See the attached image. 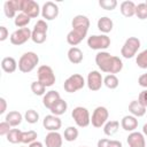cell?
Instances as JSON below:
<instances>
[{
	"mask_svg": "<svg viewBox=\"0 0 147 147\" xmlns=\"http://www.w3.org/2000/svg\"><path fill=\"white\" fill-rule=\"evenodd\" d=\"M136 63L141 69H147V49L141 51L136 56Z\"/></svg>",
	"mask_w": 147,
	"mask_h": 147,
	"instance_id": "36",
	"label": "cell"
},
{
	"mask_svg": "<svg viewBox=\"0 0 147 147\" xmlns=\"http://www.w3.org/2000/svg\"><path fill=\"white\" fill-rule=\"evenodd\" d=\"M8 3H9L16 11H21V13H22L24 0H8Z\"/></svg>",
	"mask_w": 147,
	"mask_h": 147,
	"instance_id": "41",
	"label": "cell"
},
{
	"mask_svg": "<svg viewBox=\"0 0 147 147\" xmlns=\"http://www.w3.org/2000/svg\"><path fill=\"white\" fill-rule=\"evenodd\" d=\"M118 129H119V122L118 121H108L103 125V133L108 137H111L115 133H117Z\"/></svg>",
	"mask_w": 147,
	"mask_h": 147,
	"instance_id": "28",
	"label": "cell"
},
{
	"mask_svg": "<svg viewBox=\"0 0 147 147\" xmlns=\"http://www.w3.org/2000/svg\"><path fill=\"white\" fill-rule=\"evenodd\" d=\"M136 16L139 20L147 18V3L146 2H140L136 6Z\"/></svg>",
	"mask_w": 147,
	"mask_h": 147,
	"instance_id": "37",
	"label": "cell"
},
{
	"mask_svg": "<svg viewBox=\"0 0 147 147\" xmlns=\"http://www.w3.org/2000/svg\"><path fill=\"white\" fill-rule=\"evenodd\" d=\"M138 119L137 117H134L133 115H126L122 118L121 121V126L123 130L127 131V132H133L136 131V129L138 127Z\"/></svg>",
	"mask_w": 147,
	"mask_h": 147,
	"instance_id": "20",
	"label": "cell"
},
{
	"mask_svg": "<svg viewBox=\"0 0 147 147\" xmlns=\"http://www.w3.org/2000/svg\"><path fill=\"white\" fill-rule=\"evenodd\" d=\"M31 34H32V30H30L29 28H22V29H17L15 30L10 37H9V40L13 45H16V46H20V45H23L25 44L29 39H31Z\"/></svg>",
	"mask_w": 147,
	"mask_h": 147,
	"instance_id": "10",
	"label": "cell"
},
{
	"mask_svg": "<svg viewBox=\"0 0 147 147\" xmlns=\"http://www.w3.org/2000/svg\"><path fill=\"white\" fill-rule=\"evenodd\" d=\"M24 119L30 124H36L39 121V114L34 109H29L24 114Z\"/></svg>",
	"mask_w": 147,
	"mask_h": 147,
	"instance_id": "38",
	"label": "cell"
},
{
	"mask_svg": "<svg viewBox=\"0 0 147 147\" xmlns=\"http://www.w3.org/2000/svg\"><path fill=\"white\" fill-rule=\"evenodd\" d=\"M39 63V56L34 52H25L18 60V70L23 74L31 72Z\"/></svg>",
	"mask_w": 147,
	"mask_h": 147,
	"instance_id": "2",
	"label": "cell"
},
{
	"mask_svg": "<svg viewBox=\"0 0 147 147\" xmlns=\"http://www.w3.org/2000/svg\"><path fill=\"white\" fill-rule=\"evenodd\" d=\"M6 110H7V101H6L5 98L1 96V98H0V114H1V115L5 114Z\"/></svg>",
	"mask_w": 147,
	"mask_h": 147,
	"instance_id": "46",
	"label": "cell"
},
{
	"mask_svg": "<svg viewBox=\"0 0 147 147\" xmlns=\"http://www.w3.org/2000/svg\"><path fill=\"white\" fill-rule=\"evenodd\" d=\"M22 132L20 129H11L9 133L6 136L7 141L10 144H20L22 142Z\"/></svg>",
	"mask_w": 147,
	"mask_h": 147,
	"instance_id": "30",
	"label": "cell"
},
{
	"mask_svg": "<svg viewBox=\"0 0 147 147\" xmlns=\"http://www.w3.org/2000/svg\"><path fill=\"white\" fill-rule=\"evenodd\" d=\"M10 130H11V126L8 122L3 121L0 123V136H7Z\"/></svg>",
	"mask_w": 147,
	"mask_h": 147,
	"instance_id": "42",
	"label": "cell"
},
{
	"mask_svg": "<svg viewBox=\"0 0 147 147\" xmlns=\"http://www.w3.org/2000/svg\"><path fill=\"white\" fill-rule=\"evenodd\" d=\"M86 85H87L88 90L92 92L99 91L103 85V77H102L101 72L98 70L90 71L87 75V78H86Z\"/></svg>",
	"mask_w": 147,
	"mask_h": 147,
	"instance_id": "11",
	"label": "cell"
},
{
	"mask_svg": "<svg viewBox=\"0 0 147 147\" xmlns=\"http://www.w3.org/2000/svg\"><path fill=\"white\" fill-rule=\"evenodd\" d=\"M78 129L76 126H68L65 130H64V133H63V137H64V140L65 141H75L77 138H78Z\"/></svg>",
	"mask_w": 147,
	"mask_h": 147,
	"instance_id": "32",
	"label": "cell"
},
{
	"mask_svg": "<svg viewBox=\"0 0 147 147\" xmlns=\"http://www.w3.org/2000/svg\"><path fill=\"white\" fill-rule=\"evenodd\" d=\"M47 30L48 25L45 20H38L37 23L34 24L32 29V34H31V40L34 44H42L47 39Z\"/></svg>",
	"mask_w": 147,
	"mask_h": 147,
	"instance_id": "7",
	"label": "cell"
},
{
	"mask_svg": "<svg viewBox=\"0 0 147 147\" xmlns=\"http://www.w3.org/2000/svg\"><path fill=\"white\" fill-rule=\"evenodd\" d=\"M129 147H146V140L145 136L139 131L130 132L126 138Z\"/></svg>",
	"mask_w": 147,
	"mask_h": 147,
	"instance_id": "16",
	"label": "cell"
},
{
	"mask_svg": "<svg viewBox=\"0 0 147 147\" xmlns=\"http://www.w3.org/2000/svg\"><path fill=\"white\" fill-rule=\"evenodd\" d=\"M31 91L36 95H42L44 96L46 93V86L42 83H40L39 80H36V82L31 83Z\"/></svg>",
	"mask_w": 147,
	"mask_h": 147,
	"instance_id": "35",
	"label": "cell"
},
{
	"mask_svg": "<svg viewBox=\"0 0 147 147\" xmlns=\"http://www.w3.org/2000/svg\"><path fill=\"white\" fill-rule=\"evenodd\" d=\"M18 67V63L16 62V60L11 56H6L1 60V69L7 72V74H13L16 71Z\"/></svg>",
	"mask_w": 147,
	"mask_h": 147,
	"instance_id": "23",
	"label": "cell"
},
{
	"mask_svg": "<svg viewBox=\"0 0 147 147\" xmlns=\"http://www.w3.org/2000/svg\"><path fill=\"white\" fill-rule=\"evenodd\" d=\"M59 6L53 1H46L41 7V16L45 21H53L59 16Z\"/></svg>",
	"mask_w": 147,
	"mask_h": 147,
	"instance_id": "12",
	"label": "cell"
},
{
	"mask_svg": "<svg viewBox=\"0 0 147 147\" xmlns=\"http://www.w3.org/2000/svg\"><path fill=\"white\" fill-rule=\"evenodd\" d=\"M67 109H68V103H67V101H64L63 99H60L49 110H51V113H52L53 115H55V116H61V115H63V114L67 111Z\"/></svg>",
	"mask_w": 147,
	"mask_h": 147,
	"instance_id": "27",
	"label": "cell"
},
{
	"mask_svg": "<svg viewBox=\"0 0 147 147\" xmlns=\"http://www.w3.org/2000/svg\"><path fill=\"white\" fill-rule=\"evenodd\" d=\"M140 46L141 42L137 37H129L121 48V55L124 59H132L137 55V52L139 51Z\"/></svg>",
	"mask_w": 147,
	"mask_h": 147,
	"instance_id": "3",
	"label": "cell"
},
{
	"mask_svg": "<svg viewBox=\"0 0 147 147\" xmlns=\"http://www.w3.org/2000/svg\"><path fill=\"white\" fill-rule=\"evenodd\" d=\"M87 36V32L84 30L79 29H72L68 34H67V42L71 45L72 47H76L78 44L83 41V39Z\"/></svg>",
	"mask_w": 147,
	"mask_h": 147,
	"instance_id": "15",
	"label": "cell"
},
{
	"mask_svg": "<svg viewBox=\"0 0 147 147\" xmlns=\"http://www.w3.org/2000/svg\"><path fill=\"white\" fill-rule=\"evenodd\" d=\"M95 63L102 72H107L111 75L118 74L123 69V61L118 56L111 55L106 51H101L96 53Z\"/></svg>",
	"mask_w": 147,
	"mask_h": 147,
	"instance_id": "1",
	"label": "cell"
},
{
	"mask_svg": "<svg viewBox=\"0 0 147 147\" xmlns=\"http://www.w3.org/2000/svg\"><path fill=\"white\" fill-rule=\"evenodd\" d=\"M136 3L133 1H130V0H126V1H123L119 6V10L122 13L123 16L125 17H132L136 15Z\"/></svg>",
	"mask_w": 147,
	"mask_h": 147,
	"instance_id": "25",
	"label": "cell"
},
{
	"mask_svg": "<svg viewBox=\"0 0 147 147\" xmlns=\"http://www.w3.org/2000/svg\"><path fill=\"white\" fill-rule=\"evenodd\" d=\"M99 6L105 10H113L116 8L117 1L116 0H100Z\"/></svg>",
	"mask_w": 147,
	"mask_h": 147,
	"instance_id": "39",
	"label": "cell"
},
{
	"mask_svg": "<svg viewBox=\"0 0 147 147\" xmlns=\"http://www.w3.org/2000/svg\"><path fill=\"white\" fill-rule=\"evenodd\" d=\"M30 21H31V18H30L26 14L20 13V14H17L16 17L14 18V24H15L17 28L22 29V28H26L28 24L30 23Z\"/></svg>",
	"mask_w": 147,
	"mask_h": 147,
	"instance_id": "31",
	"label": "cell"
},
{
	"mask_svg": "<svg viewBox=\"0 0 147 147\" xmlns=\"http://www.w3.org/2000/svg\"><path fill=\"white\" fill-rule=\"evenodd\" d=\"M67 55H68V60L72 64H79L83 62V59H84V54L82 49L78 47H70Z\"/></svg>",
	"mask_w": 147,
	"mask_h": 147,
	"instance_id": "24",
	"label": "cell"
},
{
	"mask_svg": "<svg viewBox=\"0 0 147 147\" xmlns=\"http://www.w3.org/2000/svg\"><path fill=\"white\" fill-rule=\"evenodd\" d=\"M5 121L8 122L11 127H16V126H18V125L22 123V121H23V115H22L20 111H17V110H11V111H9V113L6 115Z\"/></svg>",
	"mask_w": 147,
	"mask_h": 147,
	"instance_id": "26",
	"label": "cell"
},
{
	"mask_svg": "<svg viewBox=\"0 0 147 147\" xmlns=\"http://www.w3.org/2000/svg\"><path fill=\"white\" fill-rule=\"evenodd\" d=\"M37 76H38V80L40 83H42L46 87L53 86L55 80H56V77H55V74H54L53 69L49 65H46V64H42L38 68Z\"/></svg>",
	"mask_w": 147,
	"mask_h": 147,
	"instance_id": "8",
	"label": "cell"
},
{
	"mask_svg": "<svg viewBox=\"0 0 147 147\" xmlns=\"http://www.w3.org/2000/svg\"><path fill=\"white\" fill-rule=\"evenodd\" d=\"M96 147H123V144L119 140H110L107 138H102L98 141Z\"/></svg>",
	"mask_w": 147,
	"mask_h": 147,
	"instance_id": "33",
	"label": "cell"
},
{
	"mask_svg": "<svg viewBox=\"0 0 147 147\" xmlns=\"http://www.w3.org/2000/svg\"><path fill=\"white\" fill-rule=\"evenodd\" d=\"M3 11H5V15L8 17V18H15L16 17V10L8 3V1H6L5 2V5H3Z\"/></svg>",
	"mask_w": 147,
	"mask_h": 147,
	"instance_id": "40",
	"label": "cell"
},
{
	"mask_svg": "<svg viewBox=\"0 0 147 147\" xmlns=\"http://www.w3.org/2000/svg\"><path fill=\"white\" fill-rule=\"evenodd\" d=\"M42 125L48 131V132H52V131H59L62 126V121L60 119L59 116H55L53 114L51 115H46L42 119Z\"/></svg>",
	"mask_w": 147,
	"mask_h": 147,
	"instance_id": "13",
	"label": "cell"
},
{
	"mask_svg": "<svg viewBox=\"0 0 147 147\" xmlns=\"http://www.w3.org/2000/svg\"><path fill=\"white\" fill-rule=\"evenodd\" d=\"M138 84H139L141 87L147 88V72H145V74H142V75L139 76V78H138Z\"/></svg>",
	"mask_w": 147,
	"mask_h": 147,
	"instance_id": "45",
	"label": "cell"
},
{
	"mask_svg": "<svg viewBox=\"0 0 147 147\" xmlns=\"http://www.w3.org/2000/svg\"><path fill=\"white\" fill-rule=\"evenodd\" d=\"M60 99H61L60 93H59L57 91L51 90V91L46 92L45 95L42 96V105H44L47 109H51Z\"/></svg>",
	"mask_w": 147,
	"mask_h": 147,
	"instance_id": "19",
	"label": "cell"
},
{
	"mask_svg": "<svg viewBox=\"0 0 147 147\" xmlns=\"http://www.w3.org/2000/svg\"><path fill=\"white\" fill-rule=\"evenodd\" d=\"M138 101L144 105L146 108H147V90H144L139 93V96H138Z\"/></svg>",
	"mask_w": 147,
	"mask_h": 147,
	"instance_id": "43",
	"label": "cell"
},
{
	"mask_svg": "<svg viewBox=\"0 0 147 147\" xmlns=\"http://www.w3.org/2000/svg\"><path fill=\"white\" fill-rule=\"evenodd\" d=\"M21 147H24V146H21Z\"/></svg>",
	"mask_w": 147,
	"mask_h": 147,
	"instance_id": "50",
	"label": "cell"
},
{
	"mask_svg": "<svg viewBox=\"0 0 147 147\" xmlns=\"http://www.w3.org/2000/svg\"><path fill=\"white\" fill-rule=\"evenodd\" d=\"M108 118H109V111H108V109L106 107H103V106H99L92 113L91 123H92V125L94 127L99 129V127H102L108 122Z\"/></svg>",
	"mask_w": 147,
	"mask_h": 147,
	"instance_id": "9",
	"label": "cell"
},
{
	"mask_svg": "<svg viewBox=\"0 0 147 147\" xmlns=\"http://www.w3.org/2000/svg\"><path fill=\"white\" fill-rule=\"evenodd\" d=\"M85 84H86V82L80 74H74L64 80L63 88L68 93H75V92L82 90L85 86Z\"/></svg>",
	"mask_w": 147,
	"mask_h": 147,
	"instance_id": "6",
	"label": "cell"
},
{
	"mask_svg": "<svg viewBox=\"0 0 147 147\" xmlns=\"http://www.w3.org/2000/svg\"><path fill=\"white\" fill-rule=\"evenodd\" d=\"M8 37H9L8 29H7L5 25H1V26H0V41H5Z\"/></svg>",
	"mask_w": 147,
	"mask_h": 147,
	"instance_id": "44",
	"label": "cell"
},
{
	"mask_svg": "<svg viewBox=\"0 0 147 147\" xmlns=\"http://www.w3.org/2000/svg\"><path fill=\"white\" fill-rule=\"evenodd\" d=\"M22 13L26 14L30 18H36L39 16V14H41V8L39 7L38 2L33 0H24Z\"/></svg>",
	"mask_w": 147,
	"mask_h": 147,
	"instance_id": "14",
	"label": "cell"
},
{
	"mask_svg": "<svg viewBox=\"0 0 147 147\" xmlns=\"http://www.w3.org/2000/svg\"><path fill=\"white\" fill-rule=\"evenodd\" d=\"M63 138L57 131L48 132L45 137V145L46 147H62Z\"/></svg>",
	"mask_w": 147,
	"mask_h": 147,
	"instance_id": "17",
	"label": "cell"
},
{
	"mask_svg": "<svg viewBox=\"0 0 147 147\" xmlns=\"http://www.w3.org/2000/svg\"><path fill=\"white\" fill-rule=\"evenodd\" d=\"M147 108L141 105L138 100H132L130 103H129V111L131 113V115H133L134 117H142L144 115H146Z\"/></svg>",
	"mask_w": 147,
	"mask_h": 147,
	"instance_id": "21",
	"label": "cell"
},
{
	"mask_svg": "<svg viewBox=\"0 0 147 147\" xmlns=\"http://www.w3.org/2000/svg\"><path fill=\"white\" fill-rule=\"evenodd\" d=\"M71 25H72V29H79V30H84V31H87L88 32V29H90V20H88L87 16L82 15V14H78V15H76L72 18Z\"/></svg>",
	"mask_w": 147,
	"mask_h": 147,
	"instance_id": "18",
	"label": "cell"
},
{
	"mask_svg": "<svg viewBox=\"0 0 147 147\" xmlns=\"http://www.w3.org/2000/svg\"><path fill=\"white\" fill-rule=\"evenodd\" d=\"M142 134L147 137V123L144 124V126H142Z\"/></svg>",
	"mask_w": 147,
	"mask_h": 147,
	"instance_id": "48",
	"label": "cell"
},
{
	"mask_svg": "<svg viewBox=\"0 0 147 147\" xmlns=\"http://www.w3.org/2000/svg\"><path fill=\"white\" fill-rule=\"evenodd\" d=\"M29 147H44V145H42V142H40V141L36 140V141H33L32 144H30V145H29Z\"/></svg>",
	"mask_w": 147,
	"mask_h": 147,
	"instance_id": "47",
	"label": "cell"
},
{
	"mask_svg": "<svg viewBox=\"0 0 147 147\" xmlns=\"http://www.w3.org/2000/svg\"><path fill=\"white\" fill-rule=\"evenodd\" d=\"M146 3H147V1H146Z\"/></svg>",
	"mask_w": 147,
	"mask_h": 147,
	"instance_id": "51",
	"label": "cell"
},
{
	"mask_svg": "<svg viewBox=\"0 0 147 147\" xmlns=\"http://www.w3.org/2000/svg\"><path fill=\"white\" fill-rule=\"evenodd\" d=\"M103 85L109 88V90H115L118 87L119 85V79L117 78L116 75H111V74H108L105 78H103Z\"/></svg>",
	"mask_w": 147,
	"mask_h": 147,
	"instance_id": "29",
	"label": "cell"
},
{
	"mask_svg": "<svg viewBox=\"0 0 147 147\" xmlns=\"http://www.w3.org/2000/svg\"><path fill=\"white\" fill-rule=\"evenodd\" d=\"M37 132L33 130H29V131H23L22 132V144H32L33 141L37 140Z\"/></svg>",
	"mask_w": 147,
	"mask_h": 147,
	"instance_id": "34",
	"label": "cell"
},
{
	"mask_svg": "<svg viewBox=\"0 0 147 147\" xmlns=\"http://www.w3.org/2000/svg\"><path fill=\"white\" fill-rule=\"evenodd\" d=\"M96 25H98L99 31L102 32V34H107V33H109V32L113 30V28H114V22H113V20H111L110 17H108V16H102V17H100V18L98 20Z\"/></svg>",
	"mask_w": 147,
	"mask_h": 147,
	"instance_id": "22",
	"label": "cell"
},
{
	"mask_svg": "<svg viewBox=\"0 0 147 147\" xmlns=\"http://www.w3.org/2000/svg\"><path fill=\"white\" fill-rule=\"evenodd\" d=\"M79 147H87V146H79Z\"/></svg>",
	"mask_w": 147,
	"mask_h": 147,
	"instance_id": "49",
	"label": "cell"
},
{
	"mask_svg": "<svg viewBox=\"0 0 147 147\" xmlns=\"http://www.w3.org/2000/svg\"><path fill=\"white\" fill-rule=\"evenodd\" d=\"M71 117L75 121L76 125L79 127H86L91 123V116L87 108L83 106H77L71 111Z\"/></svg>",
	"mask_w": 147,
	"mask_h": 147,
	"instance_id": "4",
	"label": "cell"
},
{
	"mask_svg": "<svg viewBox=\"0 0 147 147\" xmlns=\"http://www.w3.org/2000/svg\"><path fill=\"white\" fill-rule=\"evenodd\" d=\"M110 44L111 40L107 34H92L87 38V46L91 49H95L99 52L107 49Z\"/></svg>",
	"mask_w": 147,
	"mask_h": 147,
	"instance_id": "5",
	"label": "cell"
}]
</instances>
